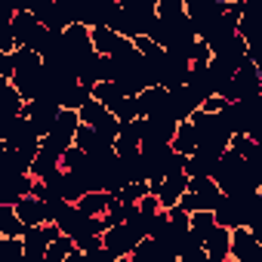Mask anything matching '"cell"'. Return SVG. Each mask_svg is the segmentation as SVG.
Wrapping results in <instances>:
<instances>
[{"label": "cell", "instance_id": "obj_6", "mask_svg": "<svg viewBox=\"0 0 262 262\" xmlns=\"http://www.w3.org/2000/svg\"><path fill=\"white\" fill-rule=\"evenodd\" d=\"M59 237V228L56 225H34V228H25L22 234V256L28 259H43L47 256V247Z\"/></svg>", "mask_w": 262, "mask_h": 262}, {"label": "cell", "instance_id": "obj_25", "mask_svg": "<svg viewBox=\"0 0 262 262\" xmlns=\"http://www.w3.org/2000/svg\"><path fill=\"white\" fill-rule=\"evenodd\" d=\"M74 250V241L71 237H65V234H59L50 247H47V256L43 259H50V262H65V256Z\"/></svg>", "mask_w": 262, "mask_h": 262}, {"label": "cell", "instance_id": "obj_13", "mask_svg": "<svg viewBox=\"0 0 262 262\" xmlns=\"http://www.w3.org/2000/svg\"><path fill=\"white\" fill-rule=\"evenodd\" d=\"M22 96L16 93V86L10 80H0V117H22Z\"/></svg>", "mask_w": 262, "mask_h": 262}, {"label": "cell", "instance_id": "obj_15", "mask_svg": "<svg viewBox=\"0 0 262 262\" xmlns=\"http://www.w3.org/2000/svg\"><path fill=\"white\" fill-rule=\"evenodd\" d=\"M204 253L210 262H225L228 259V231L225 228H216L207 241H204Z\"/></svg>", "mask_w": 262, "mask_h": 262}, {"label": "cell", "instance_id": "obj_23", "mask_svg": "<svg viewBox=\"0 0 262 262\" xmlns=\"http://www.w3.org/2000/svg\"><path fill=\"white\" fill-rule=\"evenodd\" d=\"M145 194H148V182H126V185L117 191V204H123V207H136Z\"/></svg>", "mask_w": 262, "mask_h": 262}, {"label": "cell", "instance_id": "obj_28", "mask_svg": "<svg viewBox=\"0 0 262 262\" xmlns=\"http://www.w3.org/2000/svg\"><path fill=\"white\" fill-rule=\"evenodd\" d=\"M65 262H83V253H80V250L74 247V250H71V253L65 256Z\"/></svg>", "mask_w": 262, "mask_h": 262}, {"label": "cell", "instance_id": "obj_2", "mask_svg": "<svg viewBox=\"0 0 262 262\" xmlns=\"http://www.w3.org/2000/svg\"><path fill=\"white\" fill-rule=\"evenodd\" d=\"M59 111H62V108H59L53 99H34V102H25L22 117L28 120L31 133H34L37 139H43V136L50 133V126H53V120H56Z\"/></svg>", "mask_w": 262, "mask_h": 262}, {"label": "cell", "instance_id": "obj_29", "mask_svg": "<svg viewBox=\"0 0 262 262\" xmlns=\"http://www.w3.org/2000/svg\"><path fill=\"white\" fill-rule=\"evenodd\" d=\"M114 262H133V259H129V256H120V259H114Z\"/></svg>", "mask_w": 262, "mask_h": 262}, {"label": "cell", "instance_id": "obj_4", "mask_svg": "<svg viewBox=\"0 0 262 262\" xmlns=\"http://www.w3.org/2000/svg\"><path fill=\"white\" fill-rule=\"evenodd\" d=\"M139 244V234L129 228V225H111L105 234H102V250L108 253V259H120V256H129L133 247Z\"/></svg>", "mask_w": 262, "mask_h": 262}, {"label": "cell", "instance_id": "obj_7", "mask_svg": "<svg viewBox=\"0 0 262 262\" xmlns=\"http://www.w3.org/2000/svg\"><path fill=\"white\" fill-rule=\"evenodd\" d=\"M201 108V99L191 93V90H185V86H179V90H173L170 93V102H167V111H170V117L176 120V123H185L194 111Z\"/></svg>", "mask_w": 262, "mask_h": 262}, {"label": "cell", "instance_id": "obj_18", "mask_svg": "<svg viewBox=\"0 0 262 262\" xmlns=\"http://www.w3.org/2000/svg\"><path fill=\"white\" fill-rule=\"evenodd\" d=\"M74 148H80L86 158H93V155H99V151H102V148H108V145H105V142H99V136L93 133L90 126H83V123H80V126H77V133H74Z\"/></svg>", "mask_w": 262, "mask_h": 262}, {"label": "cell", "instance_id": "obj_3", "mask_svg": "<svg viewBox=\"0 0 262 262\" xmlns=\"http://www.w3.org/2000/svg\"><path fill=\"white\" fill-rule=\"evenodd\" d=\"M228 259L234 262H259V237L253 228H231L228 231Z\"/></svg>", "mask_w": 262, "mask_h": 262}, {"label": "cell", "instance_id": "obj_20", "mask_svg": "<svg viewBox=\"0 0 262 262\" xmlns=\"http://www.w3.org/2000/svg\"><path fill=\"white\" fill-rule=\"evenodd\" d=\"M25 234V225L16 219V210L0 204V237H22Z\"/></svg>", "mask_w": 262, "mask_h": 262}, {"label": "cell", "instance_id": "obj_11", "mask_svg": "<svg viewBox=\"0 0 262 262\" xmlns=\"http://www.w3.org/2000/svg\"><path fill=\"white\" fill-rule=\"evenodd\" d=\"M129 259H133V262H176V256L170 250H164L161 244H155L151 237L139 241L133 247V253H129Z\"/></svg>", "mask_w": 262, "mask_h": 262}, {"label": "cell", "instance_id": "obj_24", "mask_svg": "<svg viewBox=\"0 0 262 262\" xmlns=\"http://www.w3.org/2000/svg\"><path fill=\"white\" fill-rule=\"evenodd\" d=\"M142 133H145V120H129V123H120L117 139L126 145H142Z\"/></svg>", "mask_w": 262, "mask_h": 262}, {"label": "cell", "instance_id": "obj_26", "mask_svg": "<svg viewBox=\"0 0 262 262\" xmlns=\"http://www.w3.org/2000/svg\"><path fill=\"white\" fill-rule=\"evenodd\" d=\"M83 164H86V155H83L80 148H74V145H71V148H65V151H62V158H59V167H62L65 173H74V170H80Z\"/></svg>", "mask_w": 262, "mask_h": 262}, {"label": "cell", "instance_id": "obj_27", "mask_svg": "<svg viewBox=\"0 0 262 262\" xmlns=\"http://www.w3.org/2000/svg\"><path fill=\"white\" fill-rule=\"evenodd\" d=\"M13 71H16L13 53H7V56H0V80H13Z\"/></svg>", "mask_w": 262, "mask_h": 262}, {"label": "cell", "instance_id": "obj_8", "mask_svg": "<svg viewBox=\"0 0 262 262\" xmlns=\"http://www.w3.org/2000/svg\"><path fill=\"white\" fill-rule=\"evenodd\" d=\"M173 133H176V123L170 117H145L142 145H170L173 142Z\"/></svg>", "mask_w": 262, "mask_h": 262}, {"label": "cell", "instance_id": "obj_9", "mask_svg": "<svg viewBox=\"0 0 262 262\" xmlns=\"http://www.w3.org/2000/svg\"><path fill=\"white\" fill-rule=\"evenodd\" d=\"M13 210H16V219H19L25 228H34V225H50V222H47L43 201H37V198H19V201L13 204Z\"/></svg>", "mask_w": 262, "mask_h": 262}, {"label": "cell", "instance_id": "obj_17", "mask_svg": "<svg viewBox=\"0 0 262 262\" xmlns=\"http://www.w3.org/2000/svg\"><path fill=\"white\" fill-rule=\"evenodd\" d=\"M216 228H219V225H216L213 213H204V210H201V213H191V216H188V231H191L201 244H204V241H207Z\"/></svg>", "mask_w": 262, "mask_h": 262}, {"label": "cell", "instance_id": "obj_10", "mask_svg": "<svg viewBox=\"0 0 262 262\" xmlns=\"http://www.w3.org/2000/svg\"><path fill=\"white\" fill-rule=\"evenodd\" d=\"M59 170H62V167H59V158L40 145V148H37V155H34V161H31V167H28V176H31L34 182H47V179H50V176H56Z\"/></svg>", "mask_w": 262, "mask_h": 262}, {"label": "cell", "instance_id": "obj_21", "mask_svg": "<svg viewBox=\"0 0 262 262\" xmlns=\"http://www.w3.org/2000/svg\"><path fill=\"white\" fill-rule=\"evenodd\" d=\"M90 99H93V90L77 83V86H71V90H68V93L59 99V108H68V111H80V108H83Z\"/></svg>", "mask_w": 262, "mask_h": 262}, {"label": "cell", "instance_id": "obj_1", "mask_svg": "<svg viewBox=\"0 0 262 262\" xmlns=\"http://www.w3.org/2000/svg\"><path fill=\"white\" fill-rule=\"evenodd\" d=\"M262 93V80H259V68L253 59H247L234 74L231 80L219 90V99L222 102H247V99H256Z\"/></svg>", "mask_w": 262, "mask_h": 262}, {"label": "cell", "instance_id": "obj_19", "mask_svg": "<svg viewBox=\"0 0 262 262\" xmlns=\"http://www.w3.org/2000/svg\"><path fill=\"white\" fill-rule=\"evenodd\" d=\"M93 99H96L105 111H114V108L120 105V99H126V96H123L114 83H96V86H93Z\"/></svg>", "mask_w": 262, "mask_h": 262}, {"label": "cell", "instance_id": "obj_22", "mask_svg": "<svg viewBox=\"0 0 262 262\" xmlns=\"http://www.w3.org/2000/svg\"><path fill=\"white\" fill-rule=\"evenodd\" d=\"M228 151H234L241 161H256L259 158V142L250 136H231L228 139Z\"/></svg>", "mask_w": 262, "mask_h": 262}, {"label": "cell", "instance_id": "obj_5", "mask_svg": "<svg viewBox=\"0 0 262 262\" xmlns=\"http://www.w3.org/2000/svg\"><path fill=\"white\" fill-rule=\"evenodd\" d=\"M185 188H188V176H185V173L164 176L161 182H148V194H151V198H158L161 210L176 207V204H179V198L185 194Z\"/></svg>", "mask_w": 262, "mask_h": 262}, {"label": "cell", "instance_id": "obj_12", "mask_svg": "<svg viewBox=\"0 0 262 262\" xmlns=\"http://www.w3.org/2000/svg\"><path fill=\"white\" fill-rule=\"evenodd\" d=\"M198 148V139H194V126L185 120V123H176V133H173V142H170V151L182 155V158H191Z\"/></svg>", "mask_w": 262, "mask_h": 262}, {"label": "cell", "instance_id": "obj_16", "mask_svg": "<svg viewBox=\"0 0 262 262\" xmlns=\"http://www.w3.org/2000/svg\"><path fill=\"white\" fill-rule=\"evenodd\" d=\"M117 34L114 31H108V28H90V43H93V53L96 56H102V59H108L111 53H114V47H117Z\"/></svg>", "mask_w": 262, "mask_h": 262}, {"label": "cell", "instance_id": "obj_14", "mask_svg": "<svg viewBox=\"0 0 262 262\" xmlns=\"http://www.w3.org/2000/svg\"><path fill=\"white\" fill-rule=\"evenodd\" d=\"M74 210L83 213L86 219L105 216V213H108V194H105V191H90V194H83V198L74 204Z\"/></svg>", "mask_w": 262, "mask_h": 262}]
</instances>
